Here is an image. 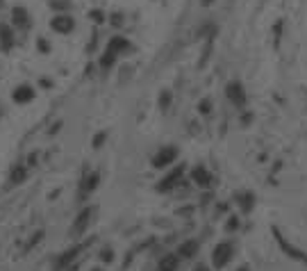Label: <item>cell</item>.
Wrapping results in <instances>:
<instances>
[{"label":"cell","mask_w":307,"mask_h":271,"mask_svg":"<svg viewBox=\"0 0 307 271\" xmlns=\"http://www.w3.org/2000/svg\"><path fill=\"white\" fill-rule=\"evenodd\" d=\"M200 251V242L198 239H184L182 244L178 246V258L180 260H194Z\"/></svg>","instance_id":"obj_9"},{"label":"cell","mask_w":307,"mask_h":271,"mask_svg":"<svg viewBox=\"0 0 307 271\" xmlns=\"http://www.w3.org/2000/svg\"><path fill=\"white\" fill-rule=\"evenodd\" d=\"M168 105H171V91H162V96H159V107L166 109Z\"/></svg>","instance_id":"obj_21"},{"label":"cell","mask_w":307,"mask_h":271,"mask_svg":"<svg viewBox=\"0 0 307 271\" xmlns=\"http://www.w3.org/2000/svg\"><path fill=\"white\" fill-rule=\"evenodd\" d=\"M130 48H132V46H130V41L125 37H112L107 44V50H112L114 55H123V53H128Z\"/></svg>","instance_id":"obj_14"},{"label":"cell","mask_w":307,"mask_h":271,"mask_svg":"<svg viewBox=\"0 0 307 271\" xmlns=\"http://www.w3.org/2000/svg\"><path fill=\"white\" fill-rule=\"evenodd\" d=\"M84 246H86V244H76V246H71L69 251H64V253L57 258V262H55V271H64L69 265H73L77 255L84 251Z\"/></svg>","instance_id":"obj_7"},{"label":"cell","mask_w":307,"mask_h":271,"mask_svg":"<svg viewBox=\"0 0 307 271\" xmlns=\"http://www.w3.org/2000/svg\"><path fill=\"white\" fill-rule=\"evenodd\" d=\"M178 160V146H162L153 155V167L155 169H166Z\"/></svg>","instance_id":"obj_5"},{"label":"cell","mask_w":307,"mask_h":271,"mask_svg":"<svg viewBox=\"0 0 307 271\" xmlns=\"http://www.w3.org/2000/svg\"><path fill=\"white\" fill-rule=\"evenodd\" d=\"M234 253H237L234 242H228V239L219 242L214 246V251H212V265H214V269H226L230 265V260L234 258Z\"/></svg>","instance_id":"obj_1"},{"label":"cell","mask_w":307,"mask_h":271,"mask_svg":"<svg viewBox=\"0 0 307 271\" xmlns=\"http://www.w3.org/2000/svg\"><path fill=\"white\" fill-rule=\"evenodd\" d=\"M100 260H102V262H112V260H114V251L109 249V246L100 251Z\"/></svg>","instance_id":"obj_22"},{"label":"cell","mask_w":307,"mask_h":271,"mask_svg":"<svg viewBox=\"0 0 307 271\" xmlns=\"http://www.w3.org/2000/svg\"><path fill=\"white\" fill-rule=\"evenodd\" d=\"M93 214H96V207H91V205H86L84 210H80V214H77L73 226H71V235H76V237L84 235V230L91 226V221H93Z\"/></svg>","instance_id":"obj_4"},{"label":"cell","mask_w":307,"mask_h":271,"mask_svg":"<svg viewBox=\"0 0 307 271\" xmlns=\"http://www.w3.org/2000/svg\"><path fill=\"white\" fill-rule=\"evenodd\" d=\"M0 46L5 53H9L11 46H14V32H11V27L7 23H0Z\"/></svg>","instance_id":"obj_15"},{"label":"cell","mask_w":307,"mask_h":271,"mask_svg":"<svg viewBox=\"0 0 307 271\" xmlns=\"http://www.w3.org/2000/svg\"><path fill=\"white\" fill-rule=\"evenodd\" d=\"M116 60H119V55H114L112 50H105V53H102V57H100V69L102 71H109L114 64H116Z\"/></svg>","instance_id":"obj_19"},{"label":"cell","mask_w":307,"mask_h":271,"mask_svg":"<svg viewBox=\"0 0 307 271\" xmlns=\"http://www.w3.org/2000/svg\"><path fill=\"white\" fill-rule=\"evenodd\" d=\"M234 271H250V267H248V265H241L239 269H234Z\"/></svg>","instance_id":"obj_28"},{"label":"cell","mask_w":307,"mask_h":271,"mask_svg":"<svg viewBox=\"0 0 307 271\" xmlns=\"http://www.w3.org/2000/svg\"><path fill=\"white\" fill-rule=\"evenodd\" d=\"M194 271H212V269H210L207 265H203V262H200V265H196V267H194Z\"/></svg>","instance_id":"obj_25"},{"label":"cell","mask_w":307,"mask_h":271,"mask_svg":"<svg viewBox=\"0 0 307 271\" xmlns=\"http://www.w3.org/2000/svg\"><path fill=\"white\" fill-rule=\"evenodd\" d=\"M226 230H228V233H234V230H239V219L237 217H230V219H228Z\"/></svg>","instance_id":"obj_20"},{"label":"cell","mask_w":307,"mask_h":271,"mask_svg":"<svg viewBox=\"0 0 307 271\" xmlns=\"http://www.w3.org/2000/svg\"><path fill=\"white\" fill-rule=\"evenodd\" d=\"M271 233H273V237H275V242H278V246H280L282 251L287 253V258H291V260H298V262H303V265H307V253L305 251H301L298 246H294V244H289L287 242V237L280 233V228H271Z\"/></svg>","instance_id":"obj_2"},{"label":"cell","mask_w":307,"mask_h":271,"mask_svg":"<svg viewBox=\"0 0 307 271\" xmlns=\"http://www.w3.org/2000/svg\"><path fill=\"white\" fill-rule=\"evenodd\" d=\"M105 137H107L105 132H98V135L93 137V148H100V146H102V141H105Z\"/></svg>","instance_id":"obj_24"},{"label":"cell","mask_w":307,"mask_h":271,"mask_svg":"<svg viewBox=\"0 0 307 271\" xmlns=\"http://www.w3.org/2000/svg\"><path fill=\"white\" fill-rule=\"evenodd\" d=\"M180 258L178 253H164L159 260H157V271H178L180 269Z\"/></svg>","instance_id":"obj_11"},{"label":"cell","mask_w":307,"mask_h":271,"mask_svg":"<svg viewBox=\"0 0 307 271\" xmlns=\"http://www.w3.org/2000/svg\"><path fill=\"white\" fill-rule=\"evenodd\" d=\"M11 21L18 27H27L30 25V14H27L23 7H14V9H11Z\"/></svg>","instance_id":"obj_17"},{"label":"cell","mask_w":307,"mask_h":271,"mask_svg":"<svg viewBox=\"0 0 307 271\" xmlns=\"http://www.w3.org/2000/svg\"><path fill=\"white\" fill-rule=\"evenodd\" d=\"M182 178H184V164H178V167H171L166 171V176H164L159 182H157V191H171L175 189L178 184H182Z\"/></svg>","instance_id":"obj_3"},{"label":"cell","mask_w":307,"mask_h":271,"mask_svg":"<svg viewBox=\"0 0 307 271\" xmlns=\"http://www.w3.org/2000/svg\"><path fill=\"white\" fill-rule=\"evenodd\" d=\"M25 178H27V169L23 167V164H16V167H11V174H9V184H11V187L21 184Z\"/></svg>","instance_id":"obj_18"},{"label":"cell","mask_w":307,"mask_h":271,"mask_svg":"<svg viewBox=\"0 0 307 271\" xmlns=\"http://www.w3.org/2000/svg\"><path fill=\"white\" fill-rule=\"evenodd\" d=\"M237 203H239V210H241L243 214H248V212H253V207H255V194L253 191H241V194H237Z\"/></svg>","instance_id":"obj_16"},{"label":"cell","mask_w":307,"mask_h":271,"mask_svg":"<svg viewBox=\"0 0 307 271\" xmlns=\"http://www.w3.org/2000/svg\"><path fill=\"white\" fill-rule=\"evenodd\" d=\"M11 98H14V103L25 105V103H30V100H32V98H34V89L30 87V85H21V87H16V89H14Z\"/></svg>","instance_id":"obj_13"},{"label":"cell","mask_w":307,"mask_h":271,"mask_svg":"<svg viewBox=\"0 0 307 271\" xmlns=\"http://www.w3.org/2000/svg\"><path fill=\"white\" fill-rule=\"evenodd\" d=\"M212 2H214V0H203V5H212Z\"/></svg>","instance_id":"obj_29"},{"label":"cell","mask_w":307,"mask_h":271,"mask_svg":"<svg viewBox=\"0 0 307 271\" xmlns=\"http://www.w3.org/2000/svg\"><path fill=\"white\" fill-rule=\"evenodd\" d=\"M91 18H96V23H102V14H100V11H91Z\"/></svg>","instance_id":"obj_26"},{"label":"cell","mask_w":307,"mask_h":271,"mask_svg":"<svg viewBox=\"0 0 307 271\" xmlns=\"http://www.w3.org/2000/svg\"><path fill=\"white\" fill-rule=\"evenodd\" d=\"M50 27H53L55 32H60V34H69V32H73L76 21H73L71 16H66V14H62V16H55L53 21H50Z\"/></svg>","instance_id":"obj_10"},{"label":"cell","mask_w":307,"mask_h":271,"mask_svg":"<svg viewBox=\"0 0 307 271\" xmlns=\"http://www.w3.org/2000/svg\"><path fill=\"white\" fill-rule=\"evenodd\" d=\"M39 48H41L43 53H46V50H48V44H46V41H43V39H41V41H39Z\"/></svg>","instance_id":"obj_27"},{"label":"cell","mask_w":307,"mask_h":271,"mask_svg":"<svg viewBox=\"0 0 307 271\" xmlns=\"http://www.w3.org/2000/svg\"><path fill=\"white\" fill-rule=\"evenodd\" d=\"M191 180H194L196 184H198L200 189H212V184H214V176L210 174V169L207 167H196L194 171H191Z\"/></svg>","instance_id":"obj_8"},{"label":"cell","mask_w":307,"mask_h":271,"mask_svg":"<svg viewBox=\"0 0 307 271\" xmlns=\"http://www.w3.org/2000/svg\"><path fill=\"white\" fill-rule=\"evenodd\" d=\"M198 109H200L203 114H210V109H212V100H210V98H205L203 103L198 105Z\"/></svg>","instance_id":"obj_23"},{"label":"cell","mask_w":307,"mask_h":271,"mask_svg":"<svg viewBox=\"0 0 307 271\" xmlns=\"http://www.w3.org/2000/svg\"><path fill=\"white\" fill-rule=\"evenodd\" d=\"M91 271H102V269H98V267H96V269H91Z\"/></svg>","instance_id":"obj_30"},{"label":"cell","mask_w":307,"mask_h":271,"mask_svg":"<svg viewBox=\"0 0 307 271\" xmlns=\"http://www.w3.org/2000/svg\"><path fill=\"white\" fill-rule=\"evenodd\" d=\"M98 182H100V174L98 171H93V174H89L84 180H82L80 184V198H86L89 194H93L98 187Z\"/></svg>","instance_id":"obj_12"},{"label":"cell","mask_w":307,"mask_h":271,"mask_svg":"<svg viewBox=\"0 0 307 271\" xmlns=\"http://www.w3.org/2000/svg\"><path fill=\"white\" fill-rule=\"evenodd\" d=\"M226 96L228 100H230L232 105H237V107H246V89H243V85L239 80H232L230 85L226 87Z\"/></svg>","instance_id":"obj_6"}]
</instances>
